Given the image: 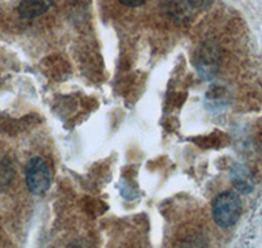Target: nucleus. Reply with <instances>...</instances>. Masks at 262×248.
<instances>
[{"label":"nucleus","instance_id":"nucleus-5","mask_svg":"<svg viewBox=\"0 0 262 248\" xmlns=\"http://www.w3.org/2000/svg\"><path fill=\"white\" fill-rule=\"evenodd\" d=\"M231 178H232V183L235 188L240 192L249 193L253 189V179L250 177L249 171L243 166H235L232 172H231Z\"/></svg>","mask_w":262,"mask_h":248},{"label":"nucleus","instance_id":"nucleus-9","mask_svg":"<svg viewBox=\"0 0 262 248\" xmlns=\"http://www.w3.org/2000/svg\"><path fill=\"white\" fill-rule=\"evenodd\" d=\"M126 7H139L146 3V0H119Z\"/></svg>","mask_w":262,"mask_h":248},{"label":"nucleus","instance_id":"nucleus-10","mask_svg":"<svg viewBox=\"0 0 262 248\" xmlns=\"http://www.w3.org/2000/svg\"><path fill=\"white\" fill-rule=\"evenodd\" d=\"M67 248H90V247H86L83 242H74L71 243Z\"/></svg>","mask_w":262,"mask_h":248},{"label":"nucleus","instance_id":"nucleus-3","mask_svg":"<svg viewBox=\"0 0 262 248\" xmlns=\"http://www.w3.org/2000/svg\"><path fill=\"white\" fill-rule=\"evenodd\" d=\"M54 4V0H21L18 13L24 18H36L48 12Z\"/></svg>","mask_w":262,"mask_h":248},{"label":"nucleus","instance_id":"nucleus-4","mask_svg":"<svg viewBox=\"0 0 262 248\" xmlns=\"http://www.w3.org/2000/svg\"><path fill=\"white\" fill-rule=\"evenodd\" d=\"M216 51L210 44H205L203 48L198 51V59L195 64L200 73L203 77H210V75L214 73L215 65H216Z\"/></svg>","mask_w":262,"mask_h":248},{"label":"nucleus","instance_id":"nucleus-2","mask_svg":"<svg viewBox=\"0 0 262 248\" xmlns=\"http://www.w3.org/2000/svg\"><path fill=\"white\" fill-rule=\"evenodd\" d=\"M25 180L33 195H45L51 184V171L46 161L41 157L30 158L25 167Z\"/></svg>","mask_w":262,"mask_h":248},{"label":"nucleus","instance_id":"nucleus-6","mask_svg":"<svg viewBox=\"0 0 262 248\" xmlns=\"http://www.w3.org/2000/svg\"><path fill=\"white\" fill-rule=\"evenodd\" d=\"M193 8L190 0H168L167 12L176 20L185 21L190 17Z\"/></svg>","mask_w":262,"mask_h":248},{"label":"nucleus","instance_id":"nucleus-1","mask_svg":"<svg viewBox=\"0 0 262 248\" xmlns=\"http://www.w3.org/2000/svg\"><path fill=\"white\" fill-rule=\"evenodd\" d=\"M242 200L237 193L226 191L217 195L212 203V218L221 228H231L242 216Z\"/></svg>","mask_w":262,"mask_h":248},{"label":"nucleus","instance_id":"nucleus-7","mask_svg":"<svg viewBox=\"0 0 262 248\" xmlns=\"http://www.w3.org/2000/svg\"><path fill=\"white\" fill-rule=\"evenodd\" d=\"M13 175H15V167L11 160L4 158L0 161V192L8 188L13 179Z\"/></svg>","mask_w":262,"mask_h":248},{"label":"nucleus","instance_id":"nucleus-8","mask_svg":"<svg viewBox=\"0 0 262 248\" xmlns=\"http://www.w3.org/2000/svg\"><path fill=\"white\" fill-rule=\"evenodd\" d=\"M203 238L198 235H191L181 243L179 248H203Z\"/></svg>","mask_w":262,"mask_h":248}]
</instances>
